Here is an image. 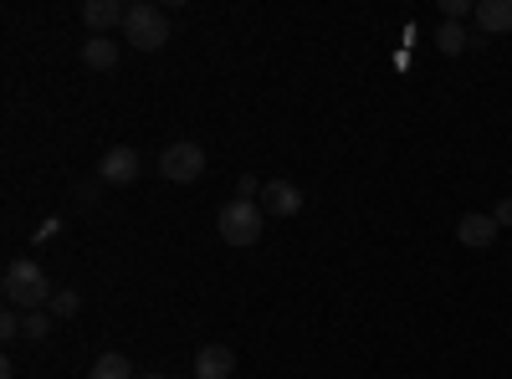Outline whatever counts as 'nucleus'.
Masks as SVG:
<instances>
[{
	"label": "nucleus",
	"mask_w": 512,
	"mask_h": 379,
	"mask_svg": "<svg viewBox=\"0 0 512 379\" xmlns=\"http://www.w3.org/2000/svg\"><path fill=\"white\" fill-rule=\"evenodd\" d=\"M82 21L93 26V36H108V26L128 21V6L123 0H88V6H82Z\"/></svg>",
	"instance_id": "nucleus-9"
},
{
	"label": "nucleus",
	"mask_w": 512,
	"mask_h": 379,
	"mask_svg": "<svg viewBox=\"0 0 512 379\" xmlns=\"http://www.w3.org/2000/svg\"><path fill=\"white\" fill-rule=\"evenodd\" d=\"M98 180H103V185H134V180H139V149H128V144L108 149V154L98 159Z\"/></svg>",
	"instance_id": "nucleus-6"
},
{
	"label": "nucleus",
	"mask_w": 512,
	"mask_h": 379,
	"mask_svg": "<svg viewBox=\"0 0 512 379\" xmlns=\"http://www.w3.org/2000/svg\"><path fill=\"white\" fill-rule=\"evenodd\" d=\"M123 41L139 52H159L169 41V11L154 6V0H134L128 6V21H123Z\"/></svg>",
	"instance_id": "nucleus-3"
},
{
	"label": "nucleus",
	"mask_w": 512,
	"mask_h": 379,
	"mask_svg": "<svg viewBox=\"0 0 512 379\" xmlns=\"http://www.w3.org/2000/svg\"><path fill=\"white\" fill-rule=\"evenodd\" d=\"M21 318H26V313H16V308L0 313V339H21Z\"/></svg>",
	"instance_id": "nucleus-18"
},
{
	"label": "nucleus",
	"mask_w": 512,
	"mask_h": 379,
	"mask_svg": "<svg viewBox=\"0 0 512 379\" xmlns=\"http://www.w3.org/2000/svg\"><path fill=\"white\" fill-rule=\"evenodd\" d=\"M0 292H6V308H16V313H41L52 303V277L41 272V262H31V257H16L11 267H6V282H0Z\"/></svg>",
	"instance_id": "nucleus-1"
},
{
	"label": "nucleus",
	"mask_w": 512,
	"mask_h": 379,
	"mask_svg": "<svg viewBox=\"0 0 512 379\" xmlns=\"http://www.w3.org/2000/svg\"><path fill=\"white\" fill-rule=\"evenodd\" d=\"M477 31L482 36L512 31V0H482V6H477Z\"/></svg>",
	"instance_id": "nucleus-11"
},
{
	"label": "nucleus",
	"mask_w": 512,
	"mask_h": 379,
	"mask_svg": "<svg viewBox=\"0 0 512 379\" xmlns=\"http://www.w3.org/2000/svg\"><path fill=\"white\" fill-rule=\"evenodd\" d=\"M88 379H139V374H134V364H128V354H98Z\"/></svg>",
	"instance_id": "nucleus-12"
},
{
	"label": "nucleus",
	"mask_w": 512,
	"mask_h": 379,
	"mask_svg": "<svg viewBox=\"0 0 512 379\" xmlns=\"http://www.w3.org/2000/svg\"><path fill=\"white\" fill-rule=\"evenodd\" d=\"M436 47H441V57H461L466 47H472V36H466V26H461V21H441Z\"/></svg>",
	"instance_id": "nucleus-13"
},
{
	"label": "nucleus",
	"mask_w": 512,
	"mask_h": 379,
	"mask_svg": "<svg viewBox=\"0 0 512 379\" xmlns=\"http://www.w3.org/2000/svg\"><path fill=\"white\" fill-rule=\"evenodd\" d=\"M262 210H272V216H297V210H303V190H297L292 180H267Z\"/></svg>",
	"instance_id": "nucleus-8"
},
{
	"label": "nucleus",
	"mask_w": 512,
	"mask_h": 379,
	"mask_svg": "<svg viewBox=\"0 0 512 379\" xmlns=\"http://www.w3.org/2000/svg\"><path fill=\"white\" fill-rule=\"evenodd\" d=\"M262 190H267V185L256 180V175H241V180H236V200H262Z\"/></svg>",
	"instance_id": "nucleus-19"
},
{
	"label": "nucleus",
	"mask_w": 512,
	"mask_h": 379,
	"mask_svg": "<svg viewBox=\"0 0 512 379\" xmlns=\"http://www.w3.org/2000/svg\"><path fill=\"white\" fill-rule=\"evenodd\" d=\"M139 379H164V374H139Z\"/></svg>",
	"instance_id": "nucleus-21"
},
{
	"label": "nucleus",
	"mask_w": 512,
	"mask_h": 379,
	"mask_svg": "<svg viewBox=\"0 0 512 379\" xmlns=\"http://www.w3.org/2000/svg\"><path fill=\"white\" fill-rule=\"evenodd\" d=\"M497 221H492V210H466V216L456 221V241L461 246H472V251H487V246H497Z\"/></svg>",
	"instance_id": "nucleus-5"
},
{
	"label": "nucleus",
	"mask_w": 512,
	"mask_h": 379,
	"mask_svg": "<svg viewBox=\"0 0 512 379\" xmlns=\"http://www.w3.org/2000/svg\"><path fill=\"white\" fill-rule=\"evenodd\" d=\"M98 190H103V180H82V185H77V205H72V210H93V205H98Z\"/></svg>",
	"instance_id": "nucleus-16"
},
{
	"label": "nucleus",
	"mask_w": 512,
	"mask_h": 379,
	"mask_svg": "<svg viewBox=\"0 0 512 379\" xmlns=\"http://www.w3.org/2000/svg\"><path fill=\"white\" fill-rule=\"evenodd\" d=\"M441 16L446 21H466V16H477V6L472 0H441Z\"/></svg>",
	"instance_id": "nucleus-17"
},
{
	"label": "nucleus",
	"mask_w": 512,
	"mask_h": 379,
	"mask_svg": "<svg viewBox=\"0 0 512 379\" xmlns=\"http://www.w3.org/2000/svg\"><path fill=\"white\" fill-rule=\"evenodd\" d=\"M236 374V349L231 344H205L195 354V379H231Z\"/></svg>",
	"instance_id": "nucleus-7"
},
{
	"label": "nucleus",
	"mask_w": 512,
	"mask_h": 379,
	"mask_svg": "<svg viewBox=\"0 0 512 379\" xmlns=\"http://www.w3.org/2000/svg\"><path fill=\"white\" fill-rule=\"evenodd\" d=\"M52 323H57V318H52L47 308H41V313H26V318H21V339L41 344V339H47V333H52Z\"/></svg>",
	"instance_id": "nucleus-15"
},
{
	"label": "nucleus",
	"mask_w": 512,
	"mask_h": 379,
	"mask_svg": "<svg viewBox=\"0 0 512 379\" xmlns=\"http://www.w3.org/2000/svg\"><path fill=\"white\" fill-rule=\"evenodd\" d=\"M492 221H497V226H512V195L492 205Z\"/></svg>",
	"instance_id": "nucleus-20"
},
{
	"label": "nucleus",
	"mask_w": 512,
	"mask_h": 379,
	"mask_svg": "<svg viewBox=\"0 0 512 379\" xmlns=\"http://www.w3.org/2000/svg\"><path fill=\"white\" fill-rule=\"evenodd\" d=\"M47 313H52V318H77V313H82V292L57 287V292H52V303H47Z\"/></svg>",
	"instance_id": "nucleus-14"
},
{
	"label": "nucleus",
	"mask_w": 512,
	"mask_h": 379,
	"mask_svg": "<svg viewBox=\"0 0 512 379\" xmlns=\"http://www.w3.org/2000/svg\"><path fill=\"white\" fill-rule=\"evenodd\" d=\"M82 67L113 72V67H118V41H113V36H88V41H82Z\"/></svg>",
	"instance_id": "nucleus-10"
},
{
	"label": "nucleus",
	"mask_w": 512,
	"mask_h": 379,
	"mask_svg": "<svg viewBox=\"0 0 512 379\" xmlns=\"http://www.w3.org/2000/svg\"><path fill=\"white\" fill-rule=\"evenodd\" d=\"M262 226H267V210L256 205V200H226L221 205V216H216V231L226 246H256L262 241Z\"/></svg>",
	"instance_id": "nucleus-2"
},
{
	"label": "nucleus",
	"mask_w": 512,
	"mask_h": 379,
	"mask_svg": "<svg viewBox=\"0 0 512 379\" xmlns=\"http://www.w3.org/2000/svg\"><path fill=\"white\" fill-rule=\"evenodd\" d=\"M159 175H164L169 185H195V180L205 175V149L190 144V139L169 144V149L159 154Z\"/></svg>",
	"instance_id": "nucleus-4"
}]
</instances>
